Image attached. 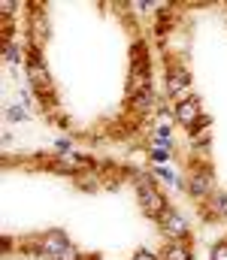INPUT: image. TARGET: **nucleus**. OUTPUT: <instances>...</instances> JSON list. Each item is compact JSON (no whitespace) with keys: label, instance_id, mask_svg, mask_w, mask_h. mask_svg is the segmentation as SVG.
Segmentation results:
<instances>
[{"label":"nucleus","instance_id":"f257e3e1","mask_svg":"<svg viewBox=\"0 0 227 260\" xmlns=\"http://www.w3.org/2000/svg\"><path fill=\"white\" fill-rule=\"evenodd\" d=\"M140 203H143V209H146L149 215H154V218H164V215L170 212L167 203H164V197L157 194L151 185H146V182L140 185Z\"/></svg>","mask_w":227,"mask_h":260},{"label":"nucleus","instance_id":"f03ea898","mask_svg":"<svg viewBox=\"0 0 227 260\" xmlns=\"http://www.w3.org/2000/svg\"><path fill=\"white\" fill-rule=\"evenodd\" d=\"M30 79L43 88V94H49V91H52L49 73H46V67H43V61H40V55H37V52H30Z\"/></svg>","mask_w":227,"mask_h":260},{"label":"nucleus","instance_id":"7ed1b4c3","mask_svg":"<svg viewBox=\"0 0 227 260\" xmlns=\"http://www.w3.org/2000/svg\"><path fill=\"white\" fill-rule=\"evenodd\" d=\"M176 115H179V121H182V124L194 127V124H197V118H200V103H197V100L191 97V100L179 103V112H176Z\"/></svg>","mask_w":227,"mask_h":260},{"label":"nucleus","instance_id":"20e7f679","mask_svg":"<svg viewBox=\"0 0 227 260\" xmlns=\"http://www.w3.org/2000/svg\"><path fill=\"white\" fill-rule=\"evenodd\" d=\"M151 103H154V91H140L137 97H131V109L137 112H149Z\"/></svg>","mask_w":227,"mask_h":260},{"label":"nucleus","instance_id":"39448f33","mask_svg":"<svg viewBox=\"0 0 227 260\" xmlns=\"http://www.w3.org/2000/svg\"><path fill=\"white\" fill-rule=\"evenodd\" d=\"M160 221H164V227H167L170 233H179V236H185V230H188V227H185V221H182L176 212H167Z\"/></svg>","mask_w":227,"mask_h":260},{"label":"nucleus","instance_id":"423d86ee","mask_svg":"<svg viewBox=\"0 0 227 260\" xmlns=\"http://www.w3.org/2000/svg\"><path fill=\"white\" fill-rule=\"evenodd\" d=\"M185 82H188V73H185V70H176V67H173V73H170V82H167L170 94H179V91L185 88Z\"/></svg>","mask_w":227,"mask_h":260},{"label":"nucleus","instance_id":"0eeeda50","mask_svg":"<svg viewBox=\"0 0 227 260\" xmlns=\"http://www.w3.org/2000/svg\"><path fill=\"white\" fill-rule=\"evenodd\" d=\"M191 191L197 197L209 194V191H212V179H209V176H194V179H191Z\"/></svg>","mask_w":227,"mask_h":260},{"label":"nucleus","instance_id":"6e6552de","mask_svg":"<svg viewBox=\"0 0 227 260\" xmlns=\"http://www.w3.org/2000/svg\"><path fill=\"white\" fill-rule=\"evenodd\" d=\"M160 260H191V254H188V248H182V245H170Z\"/></svg>","mask_w":227,"mask_h":260},{"label":"nucleus","instance_id":"1a4fd4ad","mask_svg":"<svg viewBox=\"0 0 227 260\" xmlns=\"http://www.w3.org/2000/svg\"><path fill=\"white\" fill-rule=\"evenodd\" d=\"M212 212H215V215H227V194L212 197Z\"/></svg>","mask_w":227,"mask_h":260},{"label":"nucleus","instance_id":"9d476101","mask_svg":"<svg viewBox=\"0 0 227 260\" xmlns=\"http://www.w3.org/2000/svg\"><path fill=\"white\" fill-rule=\"evenodd\" d=\"M212 260H227V245H215V251H212Z\"/></svg>","mask_w":227,"mask_h":260},{"label":"nucleus","instance_id":"9b49d317","mask_svg":"<svg viewBox=\"0 0 227 260\" xmlns=\"http://www.w3.org/2000/svg\"><path fill=\"white\" fill-rule=\"evenodd\" d=\"M9 118H12V121H21V118H24V109L12 106V109H9Z\"/></svg>","mask_w":227,"mask_h":260},{"label":"nucleus","instance_id":"f8f14e48","mask_svg":"<svg viewBox=\"0 0 227 260\" xmlns=\"http://www.w3.org/2000/svg\"><path fill=\"white\" fill-rule=\"evenodd\" d=\"M137 260H151V254H146V251H140V254H137Z\"/></svg>","mask_w":227,"mask_h":260},{"label":"nucleus","instance_id":"ddd939ff","mask_svg":"<svg viewBox=\"0 0 227 260\" xmlns=\"http://www.w3.org/2000/svg\"><path fill=\"white\" fill-rule=\"evenodd\" d=\"M91 260H94V257H91Z\"/></svg>","mask_w":227,"mask_h":260}]
</instances>
